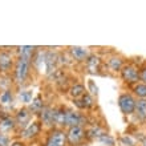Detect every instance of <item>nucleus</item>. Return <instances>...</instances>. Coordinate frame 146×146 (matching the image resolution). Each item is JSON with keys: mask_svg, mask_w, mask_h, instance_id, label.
<instances>
[{"mask_svg": "<svg viewBox=\"0 0 146 146\" xmlns=\"http://www.w3.org/2000/svg\"><path fill=\"white\" fill-rule=\"evenodd\" d=\"M98 141H100V142L102 143L104 146H114L115 145L114 138H113V137H110L108 133H105L104 135H101L100 138H98Z\"/></svg>", "mask_w": 146, "mask_h": 146, "instance_id": "a878e982", "label": "nucleus"}, {"mask_svg": "<svg viewBox=\"0 0 146 146\" xmlns=\"http://www.w3.org/2000/svg\"><path fill=\"white\" fill-rule=\"evenodd\" d=\"M58 64V54L56 52L48 50L45 52V70L48 74L53 73L56 70V66Z\"/></svg>", "mask_w": 146, "mask_h": 146, "instance_id": "f8f14e48", "label": "nucleus"}, {"mask_svg": "<svg viewBox=\"0 0 146 146\" xmlns=\"http://www.w3.org/2000/svg\"><path fill=\"white\" fill-rule=\"evenodd\" d=\"M85 93H86L85 86L82 84H78V82L74 84V85H72V86L69 88V94H70V97H72L73 100H78V98H81Z\"/></svg>", "mask_w": 146, "mask_h": 146, "instance_id": "6ab92c4d", "label": "nucleus"}, {"mask_svg": "<svg viewBox=\"0 0 146 146\" xmlns=\"http://www.w3.org/2000/svg\"><path fill=\"white\" fill-rule=\"evenodd\" d=\"M15 66V58L11 52L0 50V74H8Z\"/></svg>", "mask_w": 146, "mask_h": 146, "instance_id": "423d86ee", "label": "nucleus"}, {"mask_svg": "<svg viewBox=\"0 0 146 146\" xmlns=\"http://www.w3.org/2000/svg\"><path fill=\"white\" fill-rule=\"evenodd\" d=\"M85 121V117L82 114H80L76 110H69L66 109L65 113V123L64 127H72V126H82Z\"/></svg>", "mask_w": 146, "mask_h": 146, "instance_id": "0eeeda50", "label": "nucleus"}, {"mask_svg": "<svg viewBox=\"0 0 146 146\" xmlns=\"http://www.w3.org/2000/svg\"><path fill=\"white\" fill-rule=\"evenodd\" d=\"M16 127V121L13 117L9 115H4L0 118V133L3 134H8L11 130H13Z\"/></svg>", "mask_w": 146, "mask_h": 146, "instance_id": "4468645a", "label": "nucleus"}, {"mask_svg": "<svg viewBox=\"0 0 146 146\" xmlns=\"http://www.w3.org/2000/svg\"><path fill=\"white\" fill-rule=\"evenodd\" d=\"M139 80L142 81L143 84H146V66H143L142 69L139 70Z\"/></svg>", "mask_w": 146, "mask_h": 146, "instance_id": "c756f323", "label": "nucleus"}, {"mask_svg": "<svg viewBox=\"0 0 146 146\" xmlns=\"http://www.w3.org/2000/svg\"><path fill=\"white\" fill-rule=\"evenodd\" d=\"M134 113L139 121H146V98H138L135 100Z\"/></svg>", "mask_w": 146, "mask_h": 146, "instance_id": "dca6fc26", "label": "nucleus"}, {"mask_svg": "<svg viewBox=\"0 0 146 146\" xmlns=\"http://www.w3.org/2000/svg\"><path fill=\"white\" fill-rule=\"evenodd\" d=\"M104 134H105V130L102 127L97 126V125L85 130V135H86V138H89V139H98L101 135H104Z\"/></svg>", "mask_w": 146, "mask_h": 146, "instance_id": "aec40b11", "label": "nucleus"}, {"mask_svg": "<svg viewBox=\"0 0 146 146\" xmlns=\"http://www.w3.org/2000/svg\"><path fill=\"white\" fill-rule=\"evenodd\" d=\"M118 106L122 114L130 115L134 113L135 109V98L131 96L130 93H122L118 97Z\"/></svg>", "mask_w": 146, "mask_h": 146, "instance_id": "7ed1b4c3", "label": "nucleus"}, {"mask_svg": "<svg viewBox=\"0 0 146 146\" xmlns=\"http://www.w3.org/2000/svg\"><path fill=\"white\" fill-rule=\"evenodd\" d=\"M85 66H86V70L92 74H96V73H100L101 69V58L97 57L96 54H89V57L85 60Z\"/></svg>", "mask_w": 146, "mask_h": 146, "instance_id": "ddd939ff", "label": "nucleus"}, {"mask_svg": "<svg viewBox=\"0 0 146 146\" xmlns=\"http://www.w3.org/2000/svg\"><path fill=\"white\" fill-rule=\"evenodd\" d=\"M38 114H40V119H41L42 126H45V127H53L54 126L56 109L50 108V106H44Z\"/></svg>", "mask_w": 146, "mask_h": 146, "instance_id": "6e6552de", "label": "nucleus"}, {"mask_svg": "<svg viewBox=\"0 0 146 146\" xmlns=\"http://www.w3.org/2000/svg\"><path fill=\"white\" fill-rule=\"evenodd\" d=\"M19 98L24 104H31L33 100V92L32 90H23L19 93Z\"/></svg>", "mask_w": 146, "mask_h": 146, "instance_id": "393cba45", "label": "nucleus"}, {"mask_svg": "<svg viewBox=\"0 0 146 146\" xmlns=\"http://www.w3.org/2000/svg\"><path fill=\"white\" fill-rule=\"evenodd\" d=\"M66 134L62 129H53L52 133L48 135L44 146H65Z\"/></svg>", "mask_w": 146, "mask_h": 146, "instance_id": "39448f33", "label": "nucleus"}, {"mask_svg": "<svg viewBox=\"0 0 146 146\" xmlns=\"http://www.w3.org/2000/svg\"><path fill=\"white\" fill-rule=\"evenodd\" d=\"M32 66V60L25 57H17L15 61V66H13V80L17 85H23L27 81L29 72H31Z\"/></svg>", "mask_w": 146, "mask_h": 146, "instance_id": "f257e3e1", "label": "nucleus"}, {"mask_svg": "<svg viewBox=\"0 0 146 146\" xmlns=\"http://www.w3.org/2000/svg\"><path fill=\"white\" fill-rule=\"evenodd\" d=\"M41 127H42V125L40 121H32L27 127H24L23 130H21V137L24 139H33L35 137H37L40 134Z\"/></svg>", "mask_w": 146, "mask_h": 146, "instance_id": "1a4fd4ad", "label": "nucleus"}, {"mask_svg": "<svg viewBox=\"0 0 146 146\" xmlns=\"http://www.w3.org/2000/svg\"><path fill=\"white\" fill-rule=\"evenodd\" d=\"M108 68L111 70V72H121V69L123 68V60L122 57H119V56H117V54H114V56H110V57L108 58Z\"/></svg>", "mask_w": 146, "mask_h": 146, "instance_id": "f3484780", "label": "nucleus"}, {"mask_svg": "<svg viewBox=\"0 0 146 146\" xmlns=\"http://www.w3.org/2000/svg\"><path fill=\"white\" fill-rule=\"evenodd\" d=\"M73 102L80 109H90L94 106V100H93V97L88 92L85 93L81 98H78V100H73Z\"/></svg>", "mask_w": 146, "mask_h": 146, "instance_id": "2eb2a0df", "label": "nucleus"}, {"mask_svg": "<svg viewBox=\"0 0 146 146\" xmlns=\"http://www.w3.org/2000/svg\"><path fill=\"white\" fill-rule=\"evenodd\" d=\"M121 77L126 84H138L139 70L133 64H127V65H123V68L121 69Z\"/></svg>", "mask_w": 146, "mask_h": 146, "instance_id": "20e7f679", "label": "nucleus"}, {"mask_svg": "<svg viewBox=\"0 0 146 146\" xmlns=\"http://www.w3.org/2000/svg\"><path fill=\"white\" fill-rule=\"evenodd\" d=\"M141 146H146V135L142 138V141H141Z\"/></svg>", "mask_w": 146, "mask_h": 146, "instance_id": "2f4dec72", "label": "nucleus"}, {"mask_svg": "<svg viewBox=\"0 0 146 146\" xmlns=\"http://www.w3.org/2000/svg\"><path fill=\"white\" fill-rule=\"evenodd\" d=\"M9 146H24V143L20 142V141H15V142H12Z\"/></svg>", "mask_w": 146, "mask_h": 146, "instance_id": "7c9ffc66", "label": "nucleus"}, {"mask_svg": "<svg viewBox=\"0 0 146 146\" xmlns=\"http://www.w3.org/2000/svg\"><path fill=\"white\" fill-rule=\"evenodd\" d=\"M66 134V143H69L70 146H78L82 143L86 135H85V127L84 126H72L68 127V130L65 131Z\"/></svg>", "mask_w": 146, "mask_h": 146, "instance_id": "f03ea898", "label": "nucleus"}, {"mask_svg": "<svg viewBox=\"0 0 146 146\" xmlns=\"http://www.w3.org/2000/svg\"><path fill=\"white\" fill-rule=\"evenodd\" d=\"M68 52H69L72 60H74V61H77V62L85 61V60L89 57V54H90L88 48H85V46H77V45L69 46V48H68Z\"/></svg>", "mask_w": 146, "mask_h": 146, "instance_id": "9d476101", "label": "nucleus"}, {"mask_svg": "<svg viewBox=\"0 0 146 146\" xmlns=\"http://www.w3.org/2000/svg\"><path fill=\"white\" fill-rule=\"evenodd\" d=\"M0 114H1V109H0Z\"/></svg>", "mask_w": 146, "mask_h": 146, "instance_id": "473e14b6", "label": "nucleus"}, {"mask_svg": "<svg viewBox=\"0 0 146 146\" xmlns=\"http://www.w3.org/2000/svg\"><path fill=\"white\" fill-rule=\"evenodd\" d=\"M12 85V78L8 74H0V90H8Z\"/></svg>", "mask_w": 146, "mask_h": 146, "instance_id": "b1692460", "label": "nucleus"}, {"mask_svg": "<svg viewBox=\"0 0 146 146\" xmlns=\"http://www.w3.org/2000/svg\"><path fill=\"white\" fill-rule=\"evenodd\" d=\"M11 145V138L8 134L0 133V146H9Z\"/></svg>", "mask_w": 146, "mask_h": 146, "instance_id": "c85d7f7f", "label": "nucleus"}, {"mask_svg": "<svg viewBox=\"0 0 146 146\" xmlns=\"http://www.w3.org/2000/svg\"><path fill=\"white\" fill-rule=\"evenodd\" d=\"M86 92H89V94H90L92 97L98 94V88H97V85L94 84V81L93 80L88 81V90H86Z\"/></svg>", "mask_w": 146, "mask_h": 146, "instance_id": "bb28decb", "label": "nucleus"}, {"mask_svg": "<svg viewBox=\"0 0 146 146\" xmlns=\"http://www.w3.org/2000/svg\"><path fill=\"white\" fill-rule=\"evenodd\" d=\"M119 142H121V145H123V146H134V141H133L131 137H129V135L121 137V138H119Z\"/></svg>", "mask_w": 146, "mask_h": 146, "instance_id": "cd10ccee", "label": "nucleus"}, {"mask_svg": "<svg viewBox=\"0 0 146 146\" xmlns=\"http://www.w3.org/2000/svg\"><path fill=\"white\" fill-rule=\"evenodd\" d=\"M12 101H13V94L11 89L3 90L0 93V105H9L12 104Z\"/></svg>", "mask_w": 146, "mask_h": 146, "instance_id": "412c9836", "label": "nucleus"}, {"mask_svg": "<svg viewBox=\"0 0 146 146\" xmlns=\"http://www.w3.org/2000/svg\"><path fill=\"white\" fill-rule=\"evenodd\" d=\"M31 117H32V113L29 111V109L28 108H21L20 110H17V113H16V115L13 117L16 121V126H21L24 129V127H27L29 123H31Z\"/></svg>", "mask_w": 146, "mask_h": 146, "instance_id": "9b49d317", "label": "nucleus"}, {"mask_svg": "<svg viewBox=\"0 0 146 146\" xmlns=\"http://www.w3.org/2000/svg\"><path fill=\"white\" fill-rule=\"evenodd\" d=\"M17 53L20 57H25L29 60H33V56L36 53V46L32 45H23V46H17Z\"/></svg>", "mask_w": 146, "mask_h": 146, "instance_id": "a211bd4d", "label": "nucleus"}, {"mask_svg": "<svg viewBox=\"0 0 146 146\" xmlns=\"http://www.w3.org/2000/svg\"><path fill=\"white\" fill-rule=\"evenodd\" d=\"M133 92L138 98H146V84H143V82L135 84L133 88Z\"/></svg>", "mask_w": 146, "mask_h": 146, "instance_id": "5701e85b", "label": "nucleus"}, {"mask_svg": "<svg viewBox=\"0 0 146 146\" xmlns=\"http://www.w3.org/2000/svg\"><path fill=\"white\" fill-rule=\"evenodd\" d=\"M42 108H44V105H42L41 97L37 96L35 100H32V104H31V108H29V111H31L32 114H36V113H40Z\"/></svg>", "mask_w": 146, "mask_h": 146, "instance_id": "4be33fe9", "label": "nucleus"}]
</instances>
